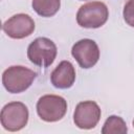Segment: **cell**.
<instances>
[{"mask_svg":"<svg viewBox=\"0 0 134 134\" xmlns=\"http://www.w3.org/2000/svg\"><path fill=\"white\" fill-rule=\"evenodd\" d=\"M37 77V72L24 66H10L2 73V84L9 93L27 90Z\"/></svg>","mask_w":134,"mask_h":134,"instance_id":"1","label":"cell"},{"mask_svg":"<svg viewBox=\"0 0 134 134\" xmlns=\"http://www.w3.org/2000/svg\"><path fill=\"white\" fill-rule=\"evenodd\" d=\"M109 17V9L104 2L92 1L82 5L76 13V22L84 28H98Z\"/></svg>","mask_w":134,"mask_h":134,"instance_id":"2","label":"cell"},{"mask_svg":"<svg viewBox=\"0 0 134 134\" xmlns=\"http://www.w3.org/2000/svg\"><path fill=\"white\" fill-rule=\"evenodd\" d=\"M58 53L57 45L48 38L40 37L35 39L27 47V58L36 66L48 67L55 60Z\"/></svg>","mask_w":134,"mask_h":134,"instance_id":"3","label":"cell"},{"mask_svg":"<svg viewBox=\"0 0 134 134\" xmlns=\"http://www.w3.org/2000/svg\"><path fill=\"white\" fill-rule=\"evenodd\" d=\"M67 112V102L64 97L55 94H45L37 103L39 117L47 122H54L62 119Z\"/></svg>","mask_w":134,"mask_h":134,"instance_id":"4","label":"cell"},{"mask_svg":"<svg viewBox=\"0 0 134 134\" xmlns=\"http://www.w3.org/2000/svg\"><path fill=\"white\" fill-rule=\"evenodd\" d=\"M28 109L21 102L6 104L0 113L1 126L9 132H17L23 129L28 121Z\"/></svg>","mask_w":134,"mask_h":134,"instance_id":"5","label":"cell"},{"mask_svg":"<svg viewBox=\"0 0 134 134\" xmlns=\"http://www.w3.org/2000/svg\"><path fill=\"white\" fill-rule=\"evenodd\" d=\"M71 54L84 69L92 68L99 59V48L95 41L91 39H82L75 42L71 48Z\"/></svg>","mask_w":134,"mask_h":134,"instance_id":"6","label":"cell"},{"mask_svg":"<svg viewBox=\"0 0 134 134\" xmlns=\"http://www.w3.org/2000/svg\"><path fill=\"white\" fill-rule=\"evenodd\" d=\"M100 114V108L95 102H81L75 107L73 113V121L77 128L83 130H90L98 124Z\"/></svg>","mask_w":134,"mask_h":134,"instance_id":"7","label":"cell"},{"mask_svg":"<svg viewBox=\"0 0 134 134\" xmlns=\"http://www.w3.org/2000/svg\"><path fill=\"white\" fill-rule=\"evenodd\" d=\"M2 30L12 39H24L34 32L35 21L29 15L17 14L3 23Z\"/></svg>","mask_w":134,"mask_h":134,"instance_id":"8","label":"cell"},{"mask_svg":"<svg viewBox=\"0 0 134 134\" xmlns=\"http://www.w3.org/2000/svg\"><path fill=\"white\" fill-rule=\"evenodd\" d=\"M75 81V69L69 61H62L51 72L50 82L58 89H68Z\"/></svg>","mask_w":134,"mask_h":134,"instance_id":"9","label":"cell"},{"mask_svg":"<svg viewBox=\"0 0 134 134\" xmlns=\"http://www.w3.org/2000/svg\"><path fill=\"white\" fill-rule=\"evenodd\" d=\"M31 6L39 16L49 18L59 12L61 0H32Z\"/></svg>","mask_w":134,"mask_h":134,"instance_id":"10","label":"cell"},{"mask_svg":"<svg viewBox=\"0 0 134 134\" xmlns=\"http://www.w3.org/2000/svg\"><path fill=\"white\" fill-rule=\"evenodd\" d=\"M127 132L128 128L126 121L117 115L109 116L102 128L103 134H126Z\"/></svg>","mask_w":134,"mask_h":134,"instance_id":"11","label":"cell"},{"mask_svg":"<svg viewBox=\"0 0 134 134\" xmlns=\"http://www.w3.org/2000/svg\"><path fill=\"white\" fill-rule=\"evenodd\" d=\"M122 16L126 23L131 27H134V0H128L125 4Z\"/></svg>","mask_w":134,"mask_h":134,"instance_id":"12","label":"cell"},{"mask_svg":"<svg viewBox=\"0 0 134 134\" xmlns=\"http://www.w3.org/2000/svg\"><path fill=\"white\" fill-rule=\"evenodd\" d=\"M133 128H134V119H133Z\"/></svg>","mask_w":134,"mask_h":134,"instance_id":"13","label":"cell"}]
</instances>
